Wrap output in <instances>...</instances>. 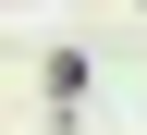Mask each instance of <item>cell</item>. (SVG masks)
Instances as JSON below:
<instances>
[{
  "label": "cell",
  "instance_id": "6da1fadb",
  "mask_svg": "<svg viewBox=\"0 0 147 135\" xmlns=\"http://www.w3.org/2000/svg\"><path fill=\"white\" fill-rule=\"evenodd\" d=\"M37 86H49V123H86V49H49V62H37Z\"/></svg>",
  "mask_w": 147,
  "mask_h": 135
}]
</instances>
